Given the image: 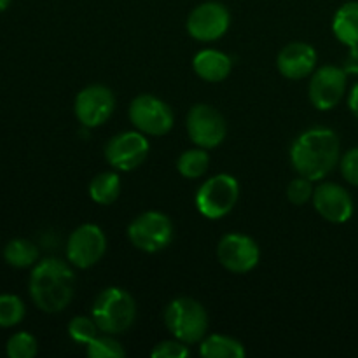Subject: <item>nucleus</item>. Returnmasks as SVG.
<instances>
[{"label":"nucleus","instance_id":"5","mask_svg":"<svg viewBox=\"0 0 358 358\" xmlns=\"http://www.w3.org/2000/svg\"><path fill=\"white\" fill-rule=\"evenodd\" d=\"M238 198H240V184L236 178L229 173H219L199 185L194 203L203 217L217 220L233 212Z\"/></svg>","mask_w":358,"mask_h":358},{"label":"nucleus","instance_id":"8","mask_svg":"<svg viewBox=\"0 0 358 358\" xmlns=\"http://www.w3.org/2000/svg\"><path fill=\"white\" fill-rule=\"evenodd\" d=\"M185 128H187L189 140L201 149H215L227 135V126L222 114L206 103L191 107L185 119Z\"/></svg>","mask_w":358,"mask_h":358},{"label":"nucleus","instance_id":"6","mask_svg":"<svg viewBox=\"0 0 358 358\" xmlns=\"http://www.w3.org/2000/svg\"><path fill=\"white\" fill-rule=\"evenodd\" d=\"M128 238L138 250L157 254L173 240V224L166 213L150 210L131 220L128 226Z\"/></svg>","mask_w":358,"mask_h":358},{"label":"nucleus","instance_id":"20","mask_svg":"<svg viewBox=\"0 0 358 358\" xmlns=\"http://www.w3.org/2000/svg\"><path fill=\"white\" fill-rule=\"evenodd\" d=\"M122 182L115 171H103L98 173L90 184V198L96 205L107 206L112 205L121 194Z\"/></svg>","mask_w":358,"mask_h":358},{"label":"nucleus","instance_id":"1","mask_svg":"<svg viewBox=\"0 0 358 358\" xmlns=\"http://www.w3.org/2000/svg\"><path fill=\"white\" fill-rule=\"evenodd\" d=\"M339 138L329 128H311L301 133L290 149L292 166L301 177L317 182L327 177L339 163Z\"/></svg>","mask_w":358,"mask_h":358},{"label":"nucleus","instance_id":"16","mask_svg":"<svg viewBox=\"0 0 358 358\" xmlns=\"http://www.w3.org/2000/svg\"><path fill=\"white\" fill-rule=\"evenodd\" d=\"M317 62L318 56L313 45L306 42H290L280 51L276 66L287 79L301 80L315 72Z\"/></svg>","mask_w":358,"mask_h":358},{"label":"nucleus","instance_id":"19","mask_svg":"<svg viewBox=\"0 0 358 358\" xmlns=\"http://www.w3.org/2000/svg\"><path fill=\"white\" fill-rule=\"evenodd\" d=\"M199 355L205 358H243L245 346L238 339L224 334H212L199 345Z\"/></svg>","mask_w":358,"mask_h":358},{"label":"nucleus","instance_id":"22","mask_svg":"<svg viewBox=\"0 0 358 358\" xmlns=\"http://www.w3.org/2000/svg\"><path fill=\"white\" fill-rule=\"evenodd\" d=\"M210 166V154L206 149H189L180 154L177 159V170L182 177L194 180V178L203 177L208 171Z\"/></svg>","mask_w":358,"mask_h":358},{"label":"nucleus","instance_id":"25","mask_svg":"<svg viewBox=\"0 0 358 358\" xmlns=\"http://www.w3.org/2000/svg\"><path fill=\"white\" fill-rule=\"evenodd\" d=\"M6 352L9 358H34L38 352L37 339L30 332H16L7 341Z\"/></svg>","mask_w":358,"mask_h":358},{"label":"nucleus","instance_id":"2","mask_svg":"<svg viewBox=\"0 0 358 358\" xmlns=\"http://www.w3.org/2000/svg\"><path fill=\"white\" fill-rule=\"evenodd\" d=\"M30 297L44 313H59L70 304L76 290V275L59 259H42L34 266L28 282Z\"/></svg>","mask_w":358,"mask_h":358},{"label":"nucleus","instance_id":"30","mask_svg":"<svg viewBox=\"0 0 358 358\" xmlns=\"http://www.w3.org/2000/svg\"><path fill=\"white\" fill-rule=\"evenodd\" d=\"M345 72L352 73V76H358V45H353L350 48L348 56L345 59Z\"/></svg>","mask_w":358,"mask_h":358},{"label":"nucleus","instance_id":"3","mask_svg":"<svg viewBox=\"0 0 358 358\" xmlns=\"http://www.w3.org/2000/svg\"><path fill=\"white\" fill-rule=\"evenodd\" d=\"M91 317L103 334H124L136 320V303L128 290L107 287L94 299Z\"/></svg>","mask_w":358,"mask_h":358},{"label":"nucleus","instance_id":"26","mask_svg":"<svg viewBox=\"0 0 358 358\" xmlns=\"http://www.w3.org/2000/svg\"><path fill=\"white\" fill-rule=\"evenodd\" d=\"M98 325L96 322L93 320V317H73L72 320L69 322V334L70 338L73 339L79 345L86 346L91 339H94L98 336Z\"/></svg>","mask_w":358,"mask_h":358},{"label":"nucleus","instance_id":"9","mask_svg":"<svg viewBox=\"0 0 358 358\" xmlns=\"http://www.w3.org/2000/svg\"><path fill=\"white\" fill-rule=\"evenodd\" d=\"M149 140L142 131H122L105 145V159L114 170L131 171L145 163L149 156Z\"/></svg>","mask_w":358,"mask_h":358},{"label":"nucleus","instance_id":"10","mask_svg":"<svg viewBox=\"0 0 358 358\" xmlns=\"http://www.w3.org/2000/svg\"><path fill=\"white\" fill-rule=\"evenodd\" d=\"M107 252V236L96 224L77 227L66 243V259L79 269H87L101 261Z\"/></svg>","mask_w":358,"mask_h":358},{"label":"nucleus","instance_id":"12","mask_svg":"<svg viewBox=\"0 0 358 358\" xmlns=\"http://www.w3.org/2000/svg\"><path fill=\"white\" fill-rule=\"evenodd\" d=\"M217 259L231 273H250L261 259V248L250 236L241 233H229L220 238L217 245Z\"/></svg>","mask_w":358,"mask_h":358},{"label":"nucleus","instance_id":"17","mask_svg":"<svg viewBox=\"0 0 358 358\" xmlns=\"http://www.w3.org/2000/svg\"><path fill=\"white\" fill-rule=\"evenodd\" d=\"M192 69L206 83H222L233 70V59L219 49H203L192 59Z\"/></svg>","mask_w":358,"mask_h":358},{"label":"nucleus","instance_id":"31","mask_svg":"<svg viewBox=\"0 0 358 358\" xmlns=\"http://www.w3.org/2000/svg\"><path fill=\"white\" fill-rule=\"evenodd\" d=\"M348 107H350V110H352V114L358 119V83L352 87V91H350Z\"/></svg>","mask_w":358,"mask_h":358},{"label":"nucleus","instance_id":"32","mask_svg":"<svg viewBox=\"0 0 358 358\" xmlns=\"http://www.w3.org/2000/svg\"><path fill=\"white\" fill-rule=\"evenodd\" d=\"M9 6H10V0H0V13H3Z\"/></svg>","mask_w":358,"mask_h":358},{"label":"nucleus","instance_id":"18","mask_svg":"<svg viewBox=\"0 0 358 358\" xmlns=\"http://www.w3.org/2000/svg\"><path fill=\"white\" fill-rule=\"evenodd\" d=\"M332 31L341 44L358 45V2H346L336 10Z\"/></svg>","mask_w":358,"mask_h":358},{"label":"nucleus","instance_id":"15","mask_svg":"<svg viewBox=\"0 0 358 358\" xmlns=\"http://www.w3.org/2000/svg\"><path fill=\"white\" fill-rule=\"evenodd\" d=\"M313 206L322 219L331 224H345L353 215L352 194L334 182H324L315 187Z\"/></svg>","mask_w":358,"mask_h":358},{"label":"nucleus","instance_id":"29","mask_svg":"<svg viewBox=\"0 0 358 358\" xmlns=\"http://www.w3.org/2000/svg\"><path fill=\"white\" fill-rule=\"evenodd\" d=\"M341 173L348 184L358 187V147L348 150L341 159Z\"/></svg>","mask_w":358,"mask_h":358},{"label":"nucleus","instance_id":"4","mask_svg":"<svg viewBox=\"0 0 358 358\" xmlns=\"http://www.w3.org/2000/svg\"><path fill=\"white\" fill-rule=\"evenodd\" d=\"M164 324L175 339L185 345H194L205 339L208 313L205 306L192 297H177L164 311Z\"/></svg>","mask_w":358,"mask_h":358},{"label":"nucleus","instance_id":"24","mask_svg":"<svg viewBox=\"0 0 358 358\" xmlns=\"http://www.w3.org/2000/svg\"><path fill=\"white\" fill-rule=\"evenodd\" d=\"M27 313L24 303L14 294H2L0 296V327H14L21 324Z\"/></svg>","mask_w":358,"mask_h":358},{"label":"nucleus","instance_id":"23","mask_svg":"<svg viewBox=\"0 0 358 358\" xmlns=\"http://www.w3.org/2000/svg\"><path fill=\"white\" fill-rule=\"evenodd\" d=\"M86 353L90 358H122L126 355V350L114 336L103 334L87 343Z\"/></svg>","mask_w":358,"mask_h":358},{"label":"nucleus","instance_id":"13","mask_svg":"<svg viewBox=\"0 0 358 358\" xmlns=\"http://www.w3.org/2000/svg\"><path fill=\"white\" fill-rule=\"evenodd\" d=\"M231 24V14L224 3L210 0L199 3L187 17V31L199 42L219 41Z\"/></svg>","mask_w":358,"mask_h":358},{"label":"nucleus","instance_id":"11","mask_svg":"<svg viewBox=\"0 0 358 358\" xmlns=\"http://www.w3.org/2000/svg\"><path fill=\"white\" fill-rule=\"evenodd\" d=\"M115 96L103 84H91L77 93L73 112L77 121L86 128H98L105 124L114 114Z\"/></svg>","mask_w":358,"mask_h":358},{"label":"nucleus","instance_id":"7","mask_svg":"<svg viewBox=\"0 0 358 358\" xmlns=\"http://www.w3.org/2000/svg\"><path fill=\"white\" fill-rule=\"evenodd\" d=\"M129 121L138 131L150 136H163L173 128V112L170 105L152 94H140L129 103Z\"/></svg>","mask_w":358,"mask_h":358},{"label":"nucleus","instance_id":"21","mask_svg":"<svg viewBox=\"0 0 358 358\" xmlns=\"http://www.w3.org/2000/svg\"><path fill=\"white\" fill-rule=\"evenodd\" d=\"M3 259L13 268H30V266H35L38 262V248L30 240L16 238V240H10L6 245V248H3Z\"/></svg>","mask_w":358,"mask_h":358},{"label":"nucleus","instance_id":"27","mask_svg":"<svg viewBox=\"0 0 358 358\" xmlns=\"http://www.w3.org/2000/svg\"><path fill=\"white\" fill-rule=\"evenodd\" d=\"M313 180H310V178L306 177H301L299 175V178H294L289 184V187H287V199H289L292 205L301 206L304 205V203L310 201V199H313Z\"/></svg>","mask_w":358,"mask_h":358},{"label":"nucleus","instance_id":"28","mask_svg":"<svg viewBox=\"0 0 358 358\" xmlns=\"http://www.w3.org/2000/svg\"><path fill=\"white\" fill-rule=\"evenodd\" d=\"M189 345L178 341V339H171V341H161L156 345V348L150 352L152 358H185L189 357Z\"/></svg>","mask_w":358,"mask_h":358},{"label":"nucleus","instance_id":"14","mask_svg":"<svg viewBox=\"0 0 358 358\" xmlns=\"http://www.w3.org/2000/svg\"><path fill=\"white\" fill-rule=\"evenodd\" d=\"M348 86V73L336 65L315 70L310 80V100L318 110H331L343 100Z\"/></svg>","mask_w":358,"mask_h":358}]
</instances>
